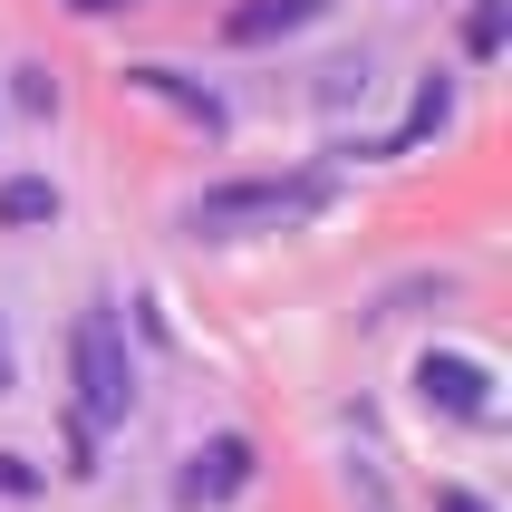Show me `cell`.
Segmentation results:
<instances>
[{
  "mask_svg": "<svg viewBox=\"0 0 512 512\" xmlns=\"http://www.w3.org/2000/svg\"><path fill=\"white\" fill-rule=\"evenodd\" d=\"M329 203V174H252V184H213V194L184 203V232L194 242H242V232H281L310 223Z\"/></svg>",
  "mask_w": 512,
  "mask_h": 512,
  "instance_id": "cell-1",
  "label": "cell"
},
{
  "mask_svg": "<svg viewBox=\"0 0 512 512\" xmlns=\"http://www.w3.org/2000/svg\"><path fill=\"white\" fill-rule=\"evenodd\" d=\"M68 368H78V426H116L126 406H136V358H126V329H116V310H87L78 329H68Z\"/></svg>",
  "mask_w": 512,
  "mask_h": 512,
  "instance_id": "cell-2",
  "label": "cell"
},
{
  "mask_svg": "<svg viewBox=\"0 0 512 512\" xmlns=\"http://www.w3.org/2000/svg\"><path fill=\"white\" fill-rule=\"evenodd\" d=\"M416 397L435 416H455V426H493V368L464 358V348H426L416 358Z\"/></svg>",
  "mask_w": 512,
  "mask_h": 512,
  "instance_id": "cell-3",
  "label": "cell"
},
{
  "mask_svg": "<svg viewBox=\"0 0 512 512\" xmlns=\"http://www.w3.org/2000/svg\"><path fill=\"white\" fill-rule=\"evenodd\" d=\"M232 493H252V435H213L184 455V503H232Z\"/></svg>",
  "mask_w": 512,
  "mask_h": 512,
  "instance_id": "cell-4",
  "label": "cell"
},
{
  "mask_svg": "<svg viewBox=\"0 0 512 512\" xmlns=\"http://www.w3.org/2000/svg\"><path fill=\"white\" fill-rule=\"evenodd\" d=\"M319 10H329V0H242V10L223 20V39L232 49H271V39H290V29H310Z\"/></svg>",
  "mask_w": 512,
  "mask_h": 512,
  "instance_id": "cell-5",
  "label": "cell"
},
{
  "mask_svg": "<svg viewBox=\"0 0 512 512\" xmlns=\"http://www.w3.org/2000/svg\"><path fill=\"white\" fill-rule=\"evenodd\" d=\"M126 87H145V97H165L184 126H203V136H223V97L213 87H194L184 68H126Z\"/></svg>",
  "mask_w": 512,
  "mask_h": 512,
  "instance_id": "cell-6",
  "label": "cell"
},
{
  "mask_svg": "<svg viewBox=\"0 0 512 512\" xmlns=\"http://www.w3.org/2000/svg\"><path fill=\"white\" fill-rule=\"evenodd\" d=\"M0 223H10V232L58 223V184H49V174H10V184H0Z\"/></svg>",
  "mask_w": 512,
  "mask_h": 512,
  "instance_id": "cell-7",
  "label": "cell"
},
{
  "mask_svg": "<svg viewBox=\"0 0 512 512\" xmlns=\"http://www.w3.org/2000/svg\"><path fill=\"white\" fill-rule=\"evenodd\" d=\"M445 116H455V78H426V87H416V107H406V126L387 136V155H406V145H426L435 126H445Z\"/></svg>",
  "mask_w": 512,
  "mask_h": 512,
  "instance_id": "cell-8",
  "label": "cell"
},
{
  "mask_svg": "<svg viewBox=\"0 0 512 512\" xmlns=\"http://www.w3.org/2000/svg\"><path fill=\"white\" fill-rule=\"evenodd\" d=\"M503 29H512V10H503V0H474V20H464V49H474V58H493V49H503Z\"/></svg>",
  "mask_w": 512,
  "mask_h": 512,
  "instance_id": "cell-9",
  "label": "cell"
},
{
  "mask_svg": "<svg viewBox=\"0 0 512 512\" xmlns=\"http://www.w3.org/2000/svg\"><path fill=\"white\" fill-rule=\"evenodd\" d=\"M10 97H20L29 116H58V78H49V68H20V87H10Z\"/></svg>",
  "mask_w": 512,
  "mask_h": 512,
  "instance_id": "cell-10",
  "label": "cell"
},
{
  "mask_svg": "<svg viewBox=\"0 0 512 512\" xmlns=\"http://www.w3.org/2000/svg\"><path fill=\"white\" fill-rule=\"evenodd\" d=\"M29 484H39V474H29L20 455H0V493H29Z\"/></svg>",
  "mask_w": 512,
  "mask_h": 512,
  "instance_id": "cell-11",
  "label": "cell"
},
{
  "mask_svg": "<svg viewBox=\"0 0 512 512\" xmlns=\"http://www.w3.org/2000/svg\"><path fill=\"white\" fill-rule=\"evenodd\" d=\"M435 512H493V503H484V493H464V484H455V493H435Z\"/></svg>",
  "mask_w": 512,
  "mask_h": 512,
  "instance_id": "cell-12",
  "label": "cell"
},
{
  "mask_svg": "<svg viewBox=\"0 0 512 512\" xmlns=\"http://www.w3.org/2000/svg\"><path fill=\"white\" fill-rule=\"evenodd\" d=\"M78 20H116V10H136V0H68Z\"/></svg>",
  "mask_w": 512,
  "mask_h": 512,
  "instance_id": "cell-13",
  "label": "cell"
},
{
  "mask_svg": "<svg viewBox=\"0 0 512 512\" xmlns=\"http://www.w3.org/2000/svg\"><path fill=\"white\" fill-rule=\"evenodd\" d=\"M0 397H10V329H0Z\"/></svg>",
  "mask_w": 512,
  "mask_h": 512,
  "instance_id": "cell-14",
  "label": "cell"
}]
</instances>
